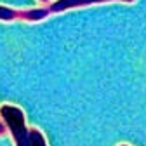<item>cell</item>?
I'll list each match as a JSON object with an SVG mask.
<instances>
[{
  "instance_id": "6da1fadb",
  "label": "cell",
  "mask_w": 146,
  "mask_h": 146,
  "mask_svg": "<svg viewBox=\"0 0 146 146\" xmlns=\"http://www.w3.org/2000/svg\"><path fill=\"white\" fill-rule=\"evenodd\" d=\"M0 118L5 122L9 132L16 141V146H31V136L30 129L26 127L25 111L19 106L2 104L0 106Z\"/></svg>"
},
{
  "instance_id": "7a4b0ae2",
  "label": "cell",
  "mask_w": 146,
  "mask_h": 146,
  "mask_svg": "<svg viewBox=\"0 0 146 146\" xmlns=\"http://www.w3.org/2000/svg\"><path fill=\"white\" fill-rule=\"evenodd\" d=\"M106 2H123V4H132L136 0H56L54 4L49 5L50 12L59 14L68 9H77V7H87L94 4H106Z\"/></svg>"
},
{
  "instance_id": "3957f363",
  "label": "cell",
  "mask_w": 146,
  "mask_h": 146,
  "mask_svg": "<svg viewBox=\"0 0 146 146\" xmlns=\"http://www.w3.org/2000/svg\"><path fill=\"white\" fill-rule=\"evenodd\" d=\"M50 14L49 7H40V9H28V11H21L17 12V17L19 19H25L28 23H36V21H42Z\"/></svg>"
},
{
  "instance_id": "277c9868",
  "label": "cell",
  "mask_w": 146,
  "mask_h": 146,
  "mask_svg": "<svg viewBox=\"0 0 146 146\" xmlns=\"http://www.w3.org/2000/svg\"><path fill=\"white\" fill-rule=\"evenodd\" d=\"M14 19H17V11L7 5H0V21H14Z\"/></svg>"
},
{
  "instance_id": "5b68a950",
  "label": "cell",
  "mask_w": 146,
  "mask_h": 146,
  "mask_svg": "<svg viewBox=\"0 0 146 146\" xmlns=\"http://www.w3.org/2000/svg\"><path fill=\"white\" fill-rule=\"evenodd\" d=\"M30 136H31V146H47L45 137L38 129H30Z\"/></svg>"
},
{
  "instance_id": "8992f818",
  "label": "cell",
  "mask_w": 146,
  "mask_h": 146,
  "mask_svg": "<svg viewBox=\"0 0 146 146\" xmlns=\"http://www.w3.org/2000/svg\"><path fill=\"white\" fill-rule=\"evenodd\" d=\"M9 129H7V125H5V122L4 120H0V136H2V134H5Z\"/></svg>"
},
{
  "instance_id": "52a82bcc",
  "label": "cell",
  "mask_w": 146,
  "mask_h": 146,
  "mask_svg": "<svg viewBox=\"0 0 146 146\" xmlns=\"http://www.w3.org/2000/svg\"><path fill=\"white\" fill-rule=\"evenodd\" d=\"M40 2H42V4H47V2H49V0H40Z\"/></svg>"
},
{
  "instance_id": "ba28073f",
  "label": "cell",
  "mask_w": 146,
  "mask_h": 146,
  "mask_svg": "<svg viewBox=\"0 0 146 146\" xmlns=\"http://www.w3.org/2000/svg\"><path fill=\"white\" fill-rule=\"evenodd\" d=\"M118 146H129V144H118Z\"/></svg>"
}]
</instances>
